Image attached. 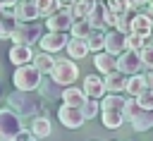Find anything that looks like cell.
Segmentation results:
<instances>
[{"instance_id": "cell-1", "label": "cell", "mask_w": 153, "mask_h": 141, "mask_svg": "<svg viewBox=\"0 0 153 141\" xmlns=\"http://www.w3.org/2000/svg\"><path fill=\"white\" fill-rule=\"evenodd\" d=\"M10 110L19 117H45V100L41 96H36L33 91L24 93V91H14L10 96Z\"/></svg>"}, {"instance_id": "cell-2", "label": "cell", "mask_w": 153, "mask_h": 141, "mask_svg": "<svg viewBox=\"0 0 153 141\" xmlns=\"http://www.w3.org/2000/svg\"><path fill=\"white\" fill-rule=\"evenodd\" d=\"M43 36V22H29V24H14L10 41H14V45H29L38 43Z\"/></svg>"}, {"instance_id": "cell-3", "label": "cell", "mask_w": 153, "mask_h": 141, "mask_svg": "<svg viewBox=\"0 0 153 141\" xmlns=\"http://www.w3.org/2000/svg\"><path fill=\"white\" fill-rule=\"evenodd\" d=\"M48 76H50V81H55L57 86L67 88V86H72V84L79 79V67H76V62H72V60H55Z\"/></svg>"}, {"instance_id": "cell-4", "label": "cell", "mask_w": 153, "mask_h": 141, "mask_svg": "<svg viewBox=\"0 0 153 141\" xmlns=\"http://www.w3.org/2000/svg\"><path fill=\"white\" fill-rule=\"evenodd\" d=\"M41 79H43V76L36 72V67H33V65L17 67V69H14V76H12V81H14L17 91H24V93L36 91V88H38V84H41Z\"/></svg>"}, {"instance_id": "cell-5", "label": "cell", "mask_w": 153, "mask_h": 141, "mask_svg": "<svg viewBox=\"0 0 153 141\" xmlns=\"http://www.w3.org/2000/svg\"><path fill=\"white\" fill-rule=\"evenodd\" d=\"M22 129V117L14 115L10 108H0V141H14Z\"/></svg>"}, {"instance_id": "cell-6", "label": "cell", "mask_w": 153, "mask_h": 141, "mask_svg": "<svg viewBox=\"0 0 153 141\" xmlns=\"http://www.w3.org/2000/svg\"><path fill=\"white\" fill-rule=\"evenodd\" d=\"M141 57L136 50H122L117 57H115V69L124 76H134V74H141Z\"/></svg>"}, {"instance_id": "cell-7", "label": "cell", "mask_w": 153, "mask_h": 141, "mask_svg": "<svg viewBox=\"0 0 153 141\" xmlns=\"http://www.w3.org/2000/svg\"><path fill=\"white\" fill-rule=\"evenodd\" d=\"M12 19L14 24H29V22H38V10L33 5V0H19L12 10Z\"/></svg>"}, {"instance_id": "cell-8", "label": "cell", "mask_w": 153, "mask_h": 141, "mask_svg": "<svg viewBox=\"0 0 153 141\" xmlns=\"http://www.w3.org/2000/svg\"><path fill=\"white\" fill-rule=\"evenodd\" d=\"M45 26H48V31H53V33H67L69 26H72V17H69L67 10H55L53 14L45 17Z\"/></svg>"}, {"instance_id": "cell-9", "label": "cell", "mask_w": 153, "mask_h": 141, "mask_svg": "<svg viewBox=\"0 0 153 141\" xmlns=\"http://www.w3.org/2000/svg\"><path fill=\"white\" fill-rule=\"evenodd\" d=\"M129 33H136V36H141L143 41H148V36L153 33V19H151L148 14H143V12L134 14L131 22H129Z\"/></svg>"}, {"instance_id": "cell-10", "label": "cell", "mask_w": 153, "mask_h": 141, "mask_svg": "<svg viewBox=\"0 0 153 141\" xmlns=\"http://www.w3.org/2000/svg\"><path fill=\"white\" fill-rule=\"evenodd\" d=\"M38 43H41L43 53L53 55V53H57V50H65V45H67V33H53V31H48V33L41 36Z\"/></svg>"}, {"instance_id": "cell-11", "label": "cell", "mask_w": 153, "mask_h": 141, "mask_svg": "<svg viewBox=\"0 0 153 141\" xmlns=\"http://www.w3.org/2000/svg\"><path fill=\"white\" fill-rule=\"evenodd\" d=\"M57 117H60V122H62L67 129H79V127L86 122L79 108H67V105H62V108L57 110Z\"/></svg>"}, {"instance_id": "cell-12", "label": "cell", "mask_w": 153, "mask_h": 141, "mask_svg": "<svg viewBox=\"0 0 153 141\" xmlns=\"http://www.w3.org/2000/svg\"><path fill=\"white\" fill-rule=\"evenodd\" d=\"M122 50H124V33H120V31H115V29L105 31V43H103V53H108V55L117 57V55H120Z\"/></svg>"}, {"instance_id": "cell-13", "label": "cell", "mask_w": 153, "mask_h": 141, "mask_svg": "<svg viewBox=\"0 0 153 141\" xmlns=\"http://www.w3.org/2000/svg\"><path fill=\"white\" fill-rule=\"evenodd\" d=\"M84 96L86 98H91V100H98V98H103L105 96V88H103V79L98 76V74H86V79H84Z\"/></svg>"}, {"instance_id": "cell-14", "label": "cell", "mask_w": 153, "mask_h": 141, "mask_svg": "<svg viewBox=\"0 0 153 141\" xmlns=\"http://www.w3.org/2000/svg\"><path fill=\"white\" fill-rule=\"evenodd\" d=\"M7 57H10V62H12L14 67H24V65H31L33 50H31L29 45H12Z\"/></svg>"}, {"instance_id": "cell-15", "label": "cell", "mask_w": 153, "mask_h": 141, "mask_svg": "<svg viewBox=\"0 0 153 141\" xmlns=\"http://www.w3.org/2000/svg\"><path fill=\"white\" fill-rule=\"evenodd\" d=\"M60 98H62V105H67V108H81V105H84V100H86L84 91H81V88H74V86L62 88Z\"/></svg>"}, {"instance_id": "cell-16", "label": "cell", "mask_w": 153, "mask_h": 141, "mask_svg": "<svg viewBox=\"0 0 153 141\" xmlns=\"http://www.w3.org/2000/svg\"><path fill=\"white\" fill-rule=\"evenodd\" d=\"M93 7H96V0H76L74 5L67 7V12H69L72 22H79V19H86Z\"/></svg>"}, {"instance_id": "cell-17", "label": "cell", "mask_w": 153, "mask_h": 141, "mask_svg": "<svg viewBox=\"0 0 153 141\" xmlns=\"http://www.w3.org/2000/svg\"><path fill=\"white\" fill-rule=\"evenodd\" d=\"M124 84H127V76L120 74L117 69L103 76V88H105L108 93H120V91H124Z\"/></svg>"}, {"instance_id": "cell-18", "label": "cell", "mask_w": 153, "mask_h": 141, "mask_svg": "<svg viewBox=\"0 0 153 141\" xmlns=\"http://www.w3.org/2000/svg\"><path fill=\"white\" fill-rule=\"evenodd\" d=\"M122 108H124V98L117 96V93H108L98 103V110L100 112H122Z\"/></svg>"}, {"instance_id": "cell-19", "label": "cell", "mask_w": 153, "mask_h": 141, "mask_svg": "<svg viewBox=\"0 0 153 141\" xmlns=\"http://www.w3.org/2000/svg\"><path fill=\"white\" fill-rule=\"evenodd\" d=\"M67 55H69V60L74 62V60H81V57H86L88 55V45H86V41H79V38H72V41H67Z\"/></svg>"}, {"instance_id": "cell-20", "label": "cell", "mask_w": 153, "mask_h": 141, "mask_svg": "<svg viewBox=\"0 0 153 141\" xmlns=\"http://www.w3.org/2000/svg\"><path fill=\"white\" fill-rule=\"evenodd\" d=\"M53 62H55V57L48 55V53H38V55H33V60H31V65L36 67V72H38L41 76H43V74H50Z\"/></svg>"}, {"instance_id": "cell-21", "label": "cell", "mask_w": 153, "mask_h": 141, "mask_svg": "<svg viewBox=\"0 0 153 141\" xmlns=\"http://www.w3.org/2000/svg\"><path fill=\"white\" fill-rule=\"evenodd\" d=\"M31 134H33V139H43V136H48L50 131H53V124H50V119L48 117H33V122H31V129H29Z\"/></svg>"}, {"instance_id": "cell-22", "label": "cell", "mask_w": 153, "mask_h": 141, "mask_svg": "<svg viewBox=\"0 0 153 141\" xmlns=\"http://www.w3.org/2000/svg\"><path fill=\"white\" fill-rule=\"evenodd\" d=\"M93 65H96V69L98 72H103V74H110V72H115V57L112 55H108V53H96V57H93Z\"/></svg>"}, {"instance_id": "cell-23", "label": "cell", "mask_w": 153, "mask_h": 141, "mask_svg": "<svg viewBox=\"0 0 153 141\" xmlns=\"http://www.w3.org/2000/svg\"><path fill=\"white\" fill-rule=\"evenodd\" d=\"M36 91H41V98H60V93H62V86H57L55 81H50V79H41V84H38V88Z\"/></svg>"}, {"instance_id": "cell-24", "label": "cell", "mask_w": 153, "mask_h": 141, "mask_svg": "<svg viewBox=\"0 0 153 141\" xmlns=\"http://www.w3.org/2000/svg\"><path fill=\"white\" fill-rule=\"evenodd\" d=\"M103 43H105V29H91V33L86 36V45H88V50L100 53V50H103Z\"/></svg>"}, {"instance_id": "cell-25", "label": "cell", "mask_w": 153, "mask_h": 141, "mask_svg": "<svg viewBox=\"0 0 153 141\" xmlns=\"http://www.w3.org/2000/svg\"><path fill=\"white\" fill-rule=\"evenodd\" d=\"M131 124H134L136 131H146V129H151V127H153V110H141V112L131 119Z\"/></svg>"}, {"instance_id": "cell-26", "label": "cell", "mask_w": 153, "mask_h": 141, "mask_svg": "<svg viewBox=\"0 0 153 141\" xmlns=\"http://www.w3.org/2000/svg\"><path fill=\"white\" fill-rule=\"evenodd\" d=\"M88 33H91V26H88V22H86V19L72 22V26H69V36H72V38L86 41V36H88Z\"/></svg>"}, {"instance_id": "cell-27", "label": "cell", "mask_w": 153, "mask_h": 141, "mask_svg": "<svg viewBox=\"0 0 153 141\" xmlns=\"http://www.w3.org/2000/svg\"><path fill=\"white\" fill-rule=\"evenodd\" d=\"M146 86H143V79H141V74H134V76H127V84H124V91L129 93V98H136L141 91H143Z\"/></svg>"}, {"instance_id": "cell-28", "label": "cell", "mask_w": 153, "mask_h": 141, "mask_svg": "<svg viewBox=\"0 0 153 141\" xmlns=\"http://www.w3.org/2000/svg\"><path fill=\"white\" fill-rule=\"evenodd\" d=\"M103 10H105V5L96 2V7L91 10V14L86 17V22H88L91 29H105V24H103Z\"/></svg>"}, {"instance_id": "cell-29", "label": "cell", "mask_w": 153, "mask_h": 141, "mask_svg": "<svg viewBox=\"0 0 153 141\" xmlns=\"http://www.w3.org/2000/svg\"><path fill=\"white\" fill-rule=\"evenodd\" d=\"M100 122L108 129H120L124 119H122V112H100Z\"/></svg>"}, {"instance_id": "cell-30", "label": "cell", "mask_w": 153, "mask_h": 141, "mask_svg": "<svg viewBox=\"0 0 153 141\" xmlns=\"http://www.w3.org/2000/svg\"><path fill=\"white\" fill-rule=\"evenodd\" d=\"M141 112V108H139V103H136V98H124V108H122V119H134L136 115Z\"/></svg>"}, {"instance_id": "cell-31", "label": "cell", "mask_w": 153, "mask_h": 141, "mask_svg": "<svg viewBox=\"0 0 153 141\" xmlns=\"http://www.w3.org/2000/svg\"><path fill=\"white\" fill-rule=\"evenodd\" d=\"M139 57H141V65L146 69H153V41L143 43V48L139 50Z\"/></svg>"}, {"instance_id": "cell-32", "label": "cell", "mask_w": 153, "mask_h": 141, "mask_svg": "<svg viewBox=\"0 0 153 141\" xmlns=\"http://www.w3.org/2000/svg\"><path fill=\"white\" fill-rule=\"evenodd\" d=\"M33 5H36V10H38V17H41V14L48 17V14H53V12L57 10V2H55V0H33Z\"/></svg>"}, {"instance_id": "cell-33", "label": "cell", "mask_w": 153, "mask_h": 141, "mask_svg": "<svg viewBox=\"0 0 153 141\" xmlns=\"http://www.w3.org/2000/svg\"><path fill=\"white\" fill-rule=\"evenodd\" d=\"M143 43H146V41H143L141 36H136V33H127V36H124V50H136V53H139V50L143 48Z\"/></svg>"}, {"instance_id": "cell-34", "label": "cell", "mask_w": 153, "mask_h": 141, "mask_svg": "<svg viewBox=\"0 0 153 141\" xmlns=\"http://www.w3.org/2000/svg\"><path fill=\"white\" fill-rule=\"evenodd\" d=\"M79 110H81L84 119H91V117H96V115H98V100H91V98H86V100H84V105H81Z\"/></svg>"}, {"instance_id": "cell-35", "label": "cell", "mask_w": 153, "mask_h": 141, "mask_svg": "<svg viewBox=\"0 0 153 141\" xmlns=\"http://www.w3.org/2000/svg\"><path fill=\"white\" fill-rule=\"evenodd\" d=\"M136 103H139V108H141V110H153V91L143 88V91L136 96Z\"/></svg>"}, {"instance_id": "cell-36", "label": "cell", "mask_w": 153, "mask_h": 141, "mask_svg": "<svg viewBox=\"0 0 153 141\" xmlns=\"http://www.w3.org/2000/svg\"><path fill=\"white\" fill-rule=\"evenodd\" d=\"M105 7H108L110 12H115V14H124V12L129 10V5H127L124 0H105Z\"/></svg>"}, {"instance_id": "cell-37", "label": "cell", "mask_w": 153, "mask_h": 141, "mask_svg": "<svg viewBox=\"0 0 153 141\" xmlns=\"http://www.w3.org/2000/svg\"><path fill=\"white\" fill-rule=\"evenodd\" d=\"M115 22H117V14H115V12H110V10L105 7V10H103V24H105V26H110V29H115Z\"/></svg>"}, {"instance_id": "cell-38", "label": "cell", "mask_w": 153, "mask_h": 141, "mask_svg": "<svg viewBox=\"0 0 153 141\" xmlns=\"http://www.w3.org/2000/svg\"><path fill=\"white\" fill-rule=\"evenodd\" d=\"M141 79H143V86H146L148 91H153V69H146V72L141 74Z\"/></svg>"}, {"instance_id": "cell-39", "label": "cell", "mask_w": 153, "mask_h": 141, "mask_svg": "<svg viewBox=\"0 0 153 141\" xmlns=\"http://www.w3.org/2000/svg\"><path fill=\"white\" fill-rule=\"evenodd\" d=\"M14 141H36V139H33V134L29 129H19V134L14 136Z\"/></svg>"}, {"instance_id": "cell-40", "label": "cell", "mask_w": 153, "mask_h": 141, "mask_svg": "<svg viewBox=\"0 0 153 141\" xmlns=\"http://www.w3.org/2000/svg\"><path fill=\"white\" fill-rule=\"evenodd\" d=\"M127 5H129V10H139V7H143V2H148V0H124Z\"/></svg>"}, {"instance_id": "cell-41", "label": "cell", "mask_w": 153, "mask_h": 141, "mask_svg": "<svg viewBox=\"0 0 153 141\" xmlns=\"http://www.w3.org/2000/svg\"><path fill=\"white\" fill-rule=\"evenodd\" d=\"M17 2H19V0H0V7H2V10H14Z\"/></svg>"}, {"instance_id": "cell-42", "label": "cell", "mask_w": 153, "mask_h": 141, "mask_svg": "<svg viewBox=\"0 0 153 141\" xmlns=\"http://www.w3.org/2000/svg\"><path fill=\"white\" fill-rule=\"evenodd\" d=\"M55 2H57V10H67V7H69V5H74L76 0H55Z\"/></svg>"}, {"instance_id": "cell-43", "label": "cell", "mask_w": 153, "mask_h": 141, "mask_svg": "<svg viewBox=\"0 0 153 141\" xmlns=\"http://www.w3.org/2000/svg\"><path fill=\"white\" fill-rule=\"evenodd\" d=\"M143 14H148V17L153 19V2H148V10H143Z\"/></svg>"}, {"instance_id": "cell-44", "label": "cell", "mask_w": 153, "mask_h": 141, "mask_svg": "<svg viewBox=\"0 0 153 141\" xmlns=\"http://www.w3.org/2000/svg\"><path fill=\"white\" fill-rule=\"evenodd\" d=\"M96 2H100V5H105V0H96Z\"/></svg>"}, {"instance_id": "cell-45", "label": "cell", "mask_w": 153, "mask_h": 141, "mask_svg": "<svg viewBox=\"0 0 153 141\" xmlns=\"http://www.w3.org/2000/svg\"><path fill=\"white\" fill-rule=\"evenodd\" d=\"M0 100H2V86H0Z\"/></svg>"}, {"instance_id": "cell-46", "label": "cell", "mask_w": 153, "mask_h": 141, "mask_svg": "<svg viewBox=\"0 0 153 141\" xmlns=\"http://www.w3.org/2000/svg\"><path fill=\"white\" fill-rule=\"evenodd\" d=\"M0 17H2V7H0Z\"/></svg>"}, {"instance_id": "cell-47", "label": "cell", "mask_w": 153, "mask_h": 141, "mask_svg": "<svg viewBox=\"0 0 153 141\" xmlns=\"http://www.w3.org/2000/svg\"><path fill=\"white\" fill-rule=\"evenodd\" d=\"M148 2H153V0H148Z\"/></svg>"}]
</instances>
